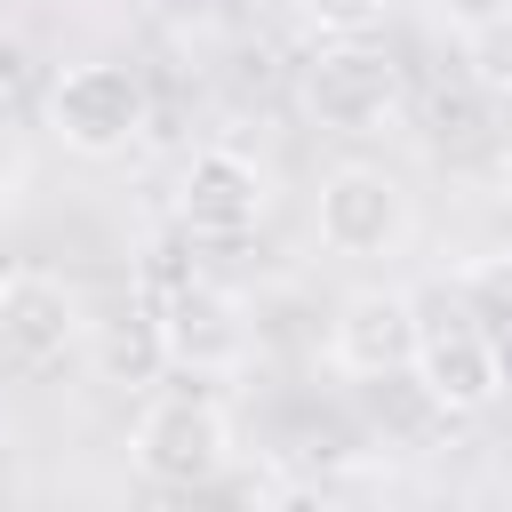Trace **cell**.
Segmentation results:
<instances>
[{"instance_id": "cell-1", "label": "cell", "mask_w": 512, "mask_h": 512, "mask_svg": "<svg viewBox=\"0 0 512 512\" xmlns=\"http://www.w3.org/2000/svg\"><path fill=\"white\" fill-rule=\"evenodd\" d=\"M128 456H136V472L152 480V488H208L224 464H232V424H224V408L208 400V392H160L144 416H136V432H128Z\"/></svg>"}, {"instance_id": "cell-2", "label": "cell", "mask_w": 512, "mask_h": 512, "mask_svg": "<svg viewBox=\"0 0 512 512\" xmlns=\"http://www.w3.org/2000/svg\"><path fill=\"white\" fill-rule=\"evenodd\" d=\"M48 128H56L64 152L112 160V152H128L136 128H144V80H136L128 64H104V56L64 64L56 88H48Z\"/></svg>"}, {"instance_id": "cell-3", "label": "cell", "mask_w": 512, "mask_h": 512, "mask_svg": "<svg viewBox=\"0 0 512 512\" xmlns=\"http://www.w3.org/2000/svg\"><path fill=\"white\" fill-rule=\"evenodd\" d=\"M312 232L328 256H392L408 240V192L376 160H336L312 192Z\"/></svg>"}, {"instance_id": "cell-4", "label": "cell", "mask_w": 512, "mask_h": 512, "mask_svg": "<svg viewBox=\"0 0 512 512\" xmlns=\"http://www.w3.org/2000/svg\"><path fill=\"white\" fill-rule=\"evenodd\" d=\"M408 376L440 416H480V408L504 400V344L472 312L464 320H424L416 352H408Z\"/></svg>"}, {"instance_id": "cell-5", "label": "cell", "mask_w": 512, "mask_h": 512, "mask_svg": "<svg viewBox=\"0 0 512 512\" xmlns=\"http://www.w3.org/2000/svg\"><path fill=\"white\" fill-rule=\"evenodd\" d=\"M304 104L320 128L336 136H368L392 120L400 104V64L376 48V40H328L312 64H304Z\"/></svg>"}, {"instance_id": "cell-6", "label": "cell", "mask_w": 512, "mask_h": 512, "mask_svg": "<svg viewBox=\"0 0 512 512\" xmlns=\"http://www.w3.org/2000/svg\"><path fill=\"white\" fill-rule=\"evenodd\" d=\"M256 216H264V168L248 152H232V144H200L184 160V176H176V224H184V240L232 248V240L256 232Z\"/></svg>"}, {"instance_id": "cell-7", "label": "cell", "mask_w": 512, "mask_h": 512, "mask_svg": "<svg viewBox=\"0 0 512 512\" xmlns=\"http://www.w3.org/2000/svg\"><path fill=\"white\" fill-rule=\"evenodd\" d=\"M152 328H160V360L184 368V376H232L248 360V320L208 280H184L176 296H160L152 304Z\"/></svg>"}, {"instance_id": "cell-8", "label": "cell", "mask_w": 512, "mask_h": 512, "mask_svg": "<svg viewBox=\"0 0 512 512\" xmlns=\"http://www.w3.org/2000/svg\"><path fill=\"white\" fill-rule=\"evenodd\" d=\"M416 328H424V312H416L408 288H352L336 304V320H328V360L344 376H368V384L376 376H408Z\"/></svg>"}, {"instance_id": "cell-9", "label": "cell", "mask_w": 512, "mask_h": 512, "mask_svg": "<svg viewBox=\"0 0 512 512\" xmlns=\"http://www.w3.org/2000/svg\"><path fill=\"white\" fill-rule=\"evenodd\" d=\"M80 296L56 280V272H40V264H16V272H0V352L16 360V368H56V360H72V344H80Z\"/></svg>"}, {"instance_id": "cell-10", "label": "cell", "mask_w": 512, "mask_h": 512, "mask_svg": "<svg viewBox=\"0 0 512 512\" xmlns=\"http://www.w3.org/2000/svg\"><path fill=\"white\" fill-rule=\"evenodd\" d=\"M456 288H464V312H472L488 336H512V248H504V256H472Z\"/></svg>"}, {"instance_id": "cell-11", "label": "cell", "mask_w": 512, "mask_h": 512, "mask_svg": "<svg viewBox=\"0 0 512 512\" xmlns=\"http://www.w3.org/2000/svg\"><path fill=\"white\" fill-rule=\"evenodd\" d=\"M464 72L480 96H512V8L464 32Z\"/></svg>"}, {"instance_id": "cell-12", "label": "cell", "mask_w": 512, "mask_h": 512, "mask_svg": "<svg viewBox=\"0 0 512 512\" xmlns=\"http://www.w3.org/2000/svg\"><path fill=\"white\" fill-rule=\"evenodd\" d=\"M304 16L328 32V40H368L384 24V0H304Z\"/></svg>"}, {"instance_id": "cell-13", "label": "cell", "mask_w": 512, "mask_h": 512, "mask_svg": "<svg viewBox=\"0 0 512 512\" xmlns=\"http://www.w3.org/2000/svg\"><path fill=\"white\" fill-rule=\"evenodd\" d=\"M264 512H336V504H328L320 480H280V488L264 496Z\"/></svg>"}, {"instance_id": "cell-14", "label": "cell", "mask_w": 512, "mask_h": 512, "mask_svg": "<svg viewBox=\"0 0 512 512\" xmlns=\"http://www.w3.org/2000/svg\"><path fill=\"white\" fill-rule=\"evenodd\" d=\"M440 8V24H456V32H472V24H488V16H504L512 0H432Z\"/></svg>"}, {"instance_id": "cell-15", "label": "cell", "mask_w": 512, "mask_h": 512, "mask_svg": "<svg viewBox=\"0 0 512 512\" xmlns=\"http://www.w3.org/2000/svg\"><path fill=\"white\" fill-rule=\"evenodd\" d=\"M16 88H24V40L0 24V112L16 104Z\"/></svg>"}, {"instance_id": "cell-16", "label": "cell", "mask_w": 512, "mask_h": 512, "mask_svg": "<svg viewBox=\"0 0 512 512\" xmlns=\"http://www.w3.org/2000/svg\"><path fill=\"white\" fill-rule=\"evenodd\" d=\"M16 184H24V152H16V136L0 128V200H16Z\"/></svg>"}, {"instance_id": "cell-17", "label": "cell", "mask_w": 512, "mask_h": 512, "mask_svg": "<svg viewBox=\"0 0 512 512\" xmlns=\"http://www.w3.org/2000/svg\"><path fill=\"white\" fill-rule=\"evenodd\" d=\"M504 208H512V152H504Z\"/></svg>"}, {"instance_id": "cell-18", "label": "cell", "mask_w": 512, "mask_h": 512, "mask_svg": "<svg viewBox=\"0 0 512 512\" xmlns=\"http://www.w3.org/2000/svg\"><path fill=\"white\" fill-rule=\"evenodd\" d=\"M0 448H8V424H0Z\"/></svg>"}]
</instances>
